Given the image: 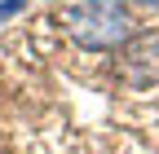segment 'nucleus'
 <instances>
[{
  "instance_id": "obj_3",
  "label": "nucleus",
  "mask_w": 159,
  "mask_h": 154,
  "mask_svg": "<svg viewBox=\"0 0 159 154\" xmlns=\"http://www.w3.org/2000/svg\"><path fill=\"white\" fill-rule=\"evenodd\" d=\"M31 5V0H0V18H13V13H22Z\"/></svg>"
},
{
  "instance_id": "obj_1",
  "label": "nucleus",
  "mask_w": 159,
  "mask_h": 154,
  "mask_svg": "<svg viewBox=\"0 0 159 154\" xmlns=\"http://www.w3.org/2000/svg\"><path fill=\"white\" fill-rule=\"evenodd\" d=\"M66 27H71L75 40H80V49H93V53L119 49V44L137 31L133 18L115 9V0H84L80 9L66 13Z\"/></svg>"
},
{
  "instance_id": "obj_2",
  "label": "nucleus",
  "mask_w": 159,
  "mask_h": 154,
  "mask_svg": "<svg viewBox=\"0 0 159 154\" xmlns=\"http://www.w3.org/2000/svg\"><path fill=\"white\" fill-rule=\"evenodd\" d=\"M115 75L119 84L142 92L159 79V31H133L124 44L115 49Z\"/></svg>"
}]
</instances>
